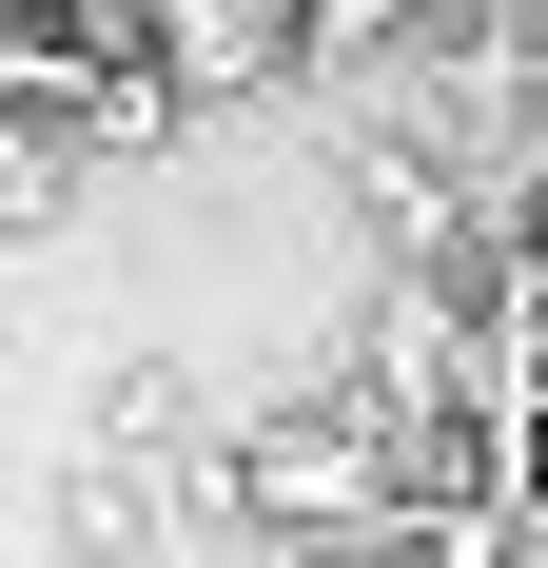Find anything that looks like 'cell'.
I'll use <instances>...</instances> for the list:
<instances>
[{"instance_id": "1", "label": "cell", "mask_w": 548, "mask_h": 568, "mask_svg": "<svg viewBox=\"0 0 548 568\" xmlns=\"http://www.w3.org/2000/svg\"><path fill=\"white\" fill-rule=\"evenodd\" d=\"M235 510L255 529H294V549H333V529H373L392 510V412L353 393H294V412H255V432H235Z\"/></svg>"}, {"instance_id": "2", "label": "cell", "mask_w": 548, "mask_h": 568, "mask_svg": "<svg viewBox=\"0 0 548 568\" xmlns=\"http://www.w3.org/2000/svg\"><path fill=\"white\" fill-rule=\"evenodd\" d=\"M294 40H314V0H158V79L176 99H255Z\"/></svg>"}]
</instances>
